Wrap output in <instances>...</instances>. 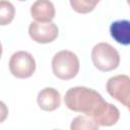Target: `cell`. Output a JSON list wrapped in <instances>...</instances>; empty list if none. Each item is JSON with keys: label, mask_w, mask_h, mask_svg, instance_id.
<instances>
[{"label": "cell", "mask_w": 130, "mask_h": 130, "mask_svg": "<svg viewBox=\"0 0 130 130\" xmlns=\"http://www.w3.org/2000/svg\"><path fill=\"white\" fill-rule=\"evenodd\" d=\"M106 101L92 88L85 86H74L69 88L64 96L66 107L73 111L92 117Z\"/></svg>", "instance_id": "6da1fadb"}, {"label": "cell", "mask_w": 130, "mask_h": 130, "mask_svg": "<svg viewBox=\"0 0 130 130\" xmlns=\"http://www.w3.org/2000/svg\"><path fill=\"white\" fill-rule=\"evenodd\" d=\"M9 70L16 78H28L36 70V61L31 54L25 51L15 52L9 60Z\"/></svg>", "instance_id": "277c9868"}, {"label": "cell", "mask_w": 130, "mask_h": 130, "mask_svg": "<svg viewBox=\"0 0 130 130\" xmlns=\"http://www.w3.org/2000/svg\"><path fill=\"white\" fill-rule=\"evenodd\" d=\"M58 26L54 22L32 21L28 26V35L32 41L40 44H48L55 41L58 37Z\"/></svg>", "instance_id": "8992f818"}, {"label": "cell", "mask_w": 130, "mask_h": 130, "mask_svg": "<svg viewBox=\"0 0 130 130\" xmlns=\"http://www.w3.org/2000/svg\"><path fill=\"white\" fill-rule=\"evenodd\" d=\"M91 60L95 68L108 72L119 66L120 55L112 45L108 43H99L92 48Z\"/></svg>", "instance_id": "3957f363"}, {"label": "cell", "mask_w": 130, "mask_h": 130, "mask_svg": "<svg viewBox=\"0 0 130 130\" xmlns=\"http://www.w3.org/2000/svg\"><path fill=\"white\" fill-rule=\"evenodd\" d=\"M111 37L119 44L128 46L130 43V22L127 19L116 20L110 25Z\"/></svg>", "instance_id": "30bf717a"}, {"label": "cell", "mask_w": 130, "mask_h": 130, "mask_svg": "<svg viewBox=\"0 0 130 130\" xmlns=\"http://www.w3.org/2000/svg\"><path fill=\"white\" fill-rule=\"evenodd\" d=\"M52 69L55 76L62 80H69L75 77L79 71V60L76 54L63 50L54 55Z\"/></svg>", "instance_id": "7a4b0ae2"}, {"label": "cell", "mask_w": 130, "mask_h": 130, "mask_svg": "<svg viewBox=\"0 0 130 130\" xmlns=\"http://www.w3.org/2000/svg\"><path fill=\"white\" fill-rule=\"evenodd\" d=\"M39 107L44 111H54L61 105L60 92L53 87H45L42 89L37 98Z\"/></svg>", "instance_id": "ba28073f"}, {"label": "cell", "mask_w": 130, "mask_h": 130, "mask_svg": "<svg viewBox=\"0 0 130 130\" xmlns=\"http://www.w3.org/2000/svg\"><path fill=\"white\" fill-rule=\"evenodd\" d=\"M15 15V8L9 1H0V25L10 23Z\"/></svg>", "instance_id": "7c38bea8"}, {"label": "cell", "mask_w": 130, "mask_h": 130, "mask_svg": "<svg viewBox=\"0 0 130 130\" xmlns=\"http://www.w3.org/2000/svg\"><path fill=\"white\" fill-rule=\"evenodd\" d=\"M90 118L99 126H112L118 122L120 112L116 106L105 102L98 112Z\"/></svg>", "instance_id": "52a82bcc"}, {"label": "cell", "mask_w": 130, "mask_h": 130, "mask_svg": "<svg viewBox=\"0 0 130 130\" xmlns=\"http://www.w3.org/2000/svg\"><path fill=\"white\" fill-rule=\"evenodd\" d=\"M99 1H90V0H71V7L78 13H87L94 9L95 5Z\"/></svg>", "instance_id": "4fadbf2b"}, {"label": "cell", "mask_w": 130, "mask_h": 130, "mask_svg": "<svg viewBox=\"0 0 130 130\" xmlns=\"http://www.w3.org/2000/svg\"><path fill=\"white\" fill-rule=\"evenodd\" d=\"M30 14L37 22H51L55 16V7L51 1L38 0L30 7Z\"/></svg>", "instance_id": "9c48e42d"}, {"label": "cell", "mask_w": 130, "mask_h": 130, "mask_svg": "<svg viewBox=\"0 0 130 130\" xmlns=\"http://www.w3.org/2000/svg\"><path fill=\"white\" fill-rule=\"evenodd\" d=\"M70 130H100L99 125L88 116L82 115L75 117L71 124Z\"/></svg>", "instance_id": "8fae6325"}, {"label": "cell", "mask_w": 130, "mask_h": 130, "mask_svg": "<svg viewBox=\"0 0 130 130\" xmlns=\"http://www.w3.org/2000/svg\"><path fill=\"white\" fill-rule=\"evenodd\" d=\"M107 91L111 96L119 101L125 107H129L130 99V78L128 75H116L111 77L106 84Z\"/></svg>", "instance_id": "5b68a950"}, {"label": "cell", "mask_w": 130, "mask_h": 130, "mask_svg": "<svg viewBox=\"0 0 130 130\" xmlns=\"http://www.w3.org/2000/svg\"><path fill=\"white\" fill-rule=\"evenodd\" d=\"M1 55H2V45H1V42H0V58H1Z\"/></svg>", "instance_id": "9a60e30c"}, {"label": "cell", "mask_w": 130, "mask_h": 130, "mask_svg": "<svg viewBox=\"0 0 130 130\" xmlns=\"http://www.w3.org/2000/svg\"><path fill=\"white\" fill-rule=\"evenodd\" d=\"M8 116V108L7 106L0 101V123L4 122Z\"/></svg>", "instance_id": "5bb4252c"}]
</instances>
